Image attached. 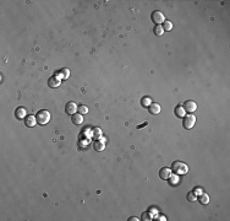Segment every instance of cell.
<instances>
[{"instance_id":"cell-1","label":"cell","mask_w":230,"mask_h":221,"mask_svg":"<svg viewBox=\"0 0 230 221\" xmlns=\"http://www.w3.org/2000/svg\"><path fill=\"white\" fill-rule=\"evenodd\" d=\"M171 171L175 175H185V173H187V171H189V167H187V165L184 162L175 161L171 165Z\"/></svg>"},{"instance_id":"cell-2","label":"cell","mask_w":230,"mask_h":221,"mask_svg":"<svg viewBox=\"0 0 230 221\" xmlns=\"http://www.w3.org/2000/svg\"><path fill=\"white\" fill-rule=\"evenodd\" d=\"M36 118H37V123L38 124H40V125H45V124L50 120V113L48 112V110H45V109H42V110H39V112L37 113Z\"/></svg>"},{"instance_id":"cell-3","label":"cell","mask_w":230,"mask_h":221,"mask_svg":"<svg viewBox=\"0 0 230 221\" xmlns=\"http://www.w3.org/2000/svg\"><path fill=\"white\" fill-rule=\"evenodd\" d=\"M195 123H196V117L193 114H189V115H185L184 117V122H183V125L185 129H191Z\"/></svg>"},{"instance_id":"cell-4","label":"cell","mask_w":230,"mask_h":221,"mask_svg":"<svg viewBox=\"0 0 230 221\" xmlns=\"http://www.w3.org/2000/svg\"><path fill=\"white\" fill-rule=\"evenodd\" d=\"M151 19H152V21L156 22L157 25L164 24V21H165V16H164V14L162 11H154V12H152Z\"/></svg>"},{"instance_id":"cell-5","label":"cell","mask_w":230,"mask_h":221,"mask_svg":"<svg viewBox=\"0 0 230 221\" xmlns=\"http://www.w3.org/2000/svg\"><path fill=\"white\" fill-rule=\"evenodd\" d=\"M65 110H66L67 114L72 115V114H75L79 110V106L76 105L75 102H69V103H66V106H65Z\"/></svg>"},{"instance_id":"cell-6","label":"cell","mask_w":230,"mask_h":221,"mask_svg":"<svg viewBox=\"0 0 230 221\" xmlns=\"http://www.w3.org/2000/svg\"><path fill=\"white\" fill-rule=\"evenodd\" d=\"M183 107H184V109L186 110V112H189V113H193L195 110L197 109L196 102H193V101H186Z\"/></svg>"},{"instance_id":"cell-7","label":"cell","mask_w":230,"mask_h":221,"mask_svg":"<svg viewBox=\"0 0 230 221\" xmlns=\"http://www.w3.org/2000/svg\"><path fill=\"white\" fill-rule=\"evenodd\" d=\"M60 84H61V81H60V78L59 76H52L49 80H48V85H49V87H52V88H55V87H58V86H60Z\"/></svg>"},{"instance_id":"cell-8","label":"cell","mask_w":230,"mask_h":221,"mask_svg":"<svg viewBox=\"0 0 230 221\" xmlns=\"http://www.w3.org/2000/svg\"><path fill=\"white\" fill-rule=\"evenodd\" d=\"M170 176H171V170L170 168L164 167V168H162L159 171V177L162 179H168Z\"/></svg>"},{"instance_id":"cell-9","label":"cell","mask_w":230,"mask_h":221,"mask_svg":"<svg viewBox=\"0 0 230 221\" xmlns=\"http://www.w3.org/2000/svg\"><path fill=\"white\" fill-rule=\"evenodd\" d=\"M25 124L27 127H34L37 124V118L34 115H27V118L25 120Z\"/></svg>"},{"instance_id":"cell-10","label":"cell","mask_w":230,"mask_h":221,"mask_svg":"<svg viewBox=\"0 0 230 221\" xmlns=\"http://www.w3.org/2000/svg\"><path fill=\"white\" fill-rule=\"evenodd\" d=\"M26 114H27V110H26L23 107H18V108L16 109V112H15L16 118H18V119H23L25 117H26Z\"/></svg>"},{"instance_id":"cell-11","label":"cell","mask_w":230,"mask_h":221,"mask_svg":"<svg viewBox=\"0 0 230 221\" xmlns=\"http://www.w3.org/2000/svg\"><path fill=\"white\" fill-rule=\"evenodd\" d=\"M93 148H94V150H96V151H103V150H104V148H105V143H104V140H103V139L97 140V141L94 143V145H93Z\"/></svg>"},{"instance_id":"cell-12","label":"cell","mask_w":230,"mask_h":221,"mask_svg":"<svg viewBox=\"0 0 230 221\" xmlns=\"http://www.w3.org/2000/svg\"><path fill=\"white\" fill-rule=\"evenodd\" d=\"M71 120H72V123H74V124H76V125H79V124H81V123L83 122V117H82V114H81V113H75V114H72Z\"/></svg>"},{"instance_id":"cell-13","label":"cell","mask_w":230,"mask_h":221,"mask_svg":"<svg viewBox=\"0 0 230 221\" xmlns=\"http://www.w3.org/2000/svg\"><path fill=\"white\" fill-rule=\"evenodd\" d=\"M149 112L152 113V114H158L159 112H160V106L158 105V103H151L149 105Z\"/></svg>"},{"instance_id":"cell-14","label":"cell","mask_w":230,"mask_h":221,"mask_svg":"<svg viewBox=\"0 0 230 221\" xmlns=\"http://www.w3.org/2000/svg\"><path fill=\"white\" fill-rule=\"evenodd\" d=\"M198 200H200V203L202 205H206V204L209 203V197H208V194H206V193H201L200 197H198Z\"/></svg>"},{"instance_id":"cell-15","label":"cell","mask_w":230,"mask_h":221,"mask_svg":"<svg viewBox=\"0 0 230 221\" xmlns=\"http://www.w3.org/2000/svg\"><path fill=\"white\" fill-rule=\"evenodd\" d=\"M175 114H176V117H179V118H184L185 114H186V110L184 109L183 106H178L175 108Z\"/></svg>"},{"instance_id":"cell-16","label":"cell","mask_w":230,"mask_h":221,"mask_svg":"<svg viewBox=\"0 0 230 221\" xmlns=\"http://www.w3.org/2000/svg\"><path fill=\"white\" fill-rule=\"evenodd\" d=\"M168 179H169V184H170V185H175V184L179 183V177H178V175H174V176L171 175Z\"/></svg>"},{"instance_id":"cell-17","label":"cell","mask_w":230,"mask_h":221,"mask_svg":"<svg viewBox=\"0 0 230 221\" xmlns=\"http://www.w3.org/2000/svg\"><path fill=\"white\" fill-rule=\"evenodd\" d=\"M100 135H102V130H100L99 128H94V129L92 130V136L96 138V139L100 138Z\"/></svg>"},{"instance_id":"cell-18","label":"cell","mask_w":230,"mask_h":221,"mask_svg":"<svg viewBox=\"0 0 230 221\" xmlns=\"http://www.w3.org/2000/svg\"><path fill=\"white\" fill-rule=\"evenodd\" d=\"M162 27H163V30H164V31H170V30L173 29V24H171L170 21H166V20H165Z\"/></svg>"},{"instance_id":"cell-19","label":"cell","mask_w":230,"mask_h":221,"mask_svg":"<svg viewBox=\"0 0 230 221\" xmlns=\"http://www.w3.org/2000/svg\"><path fill=\"white\" fill-rule=\"evenodd\" d=\"M154 33L157 34V36H162V34L164 33V30H163V27L160 26V25H157V26L154 27Z\"/></svg>"},{"instance_id":"cell-20","label":"cell","mask_w":230,"mask_h":221,"mask_svg":"<svg viewBox=\"0 0 230 221\" xmlns=\"http://www.w3.org/2000/svg\"><path fill=\"white\" fill-rule=\"evenodd\" d=\"M141 103H142L143 107H149V105L152 103V100H151V97H143Z\"/></svg>"},{"instance_id":"cell-21","label":"cell","mask_w":230,"mask_h":221,"mask_svg":"<svg viewBox=\"0 0 230 221\" xmlns=\"http://www.w3.org/2000/svg\"><path fill=\"white\" fill-rule=\"evenodd\" d=\"M187 199H189V202H195V200H197L196 193H193V192H190L189 194H187Z\"/></svg>"},{"instance_id":"cell-22","label":"cell","mask_w":230,"mask_h":221,"mask_svg":"<svg viewBox=\"0 0 230 221\" xmlns=\"http://www.w3.org/2000/svg\"><path fill=\"white\" fill-rule=\"evenodd\" d=\"M58 76H61L62 79L67 78V76H69V70H67V69H62V70H60V73H59Z\"/></svg>"},{"instance_id":"cell-23","label":"cell","mask_w":230,"mask_h":221,"mask_svg":"<svg viewBox=\"0 0 230 221\" xmlns=\"http://www.w3.org/2000/svg\"><path fill=\"white\" fill-rule=\"evenodd\" d=\"M79 112L81 113V114H86V113H88V108L86 107V106H80L79 107Z\"/></svg>"},{"instance_id":"cell-24","label":"cell","mask_w":230,"mask_h":221,"mask_svg":"<svg viewBox=\"0 0 230 221\" xmlns=\"http://www.w3.org/2000/svg\"><path fill=\"white\" fill-rule=\"evenodd\" d=\"M142 219H143V220L149 221V220H152V219H153V216L151 215L149 212H143V214H142Z\"/></svg>"},{"instance_id":"cell-25","label":"cell","mask_w":230,"mask_h":221,"mask_svg":"<svg viewBox=\"0 0 230 221\" xmlns=\"http://www.w3.org/2000/svg\"><path fill=\"white\" fill-rule=\"evenodd\" d=\"M129 220H130V221H137L138 219H137V217H130Z\"/></svg>"}]
</instances>
